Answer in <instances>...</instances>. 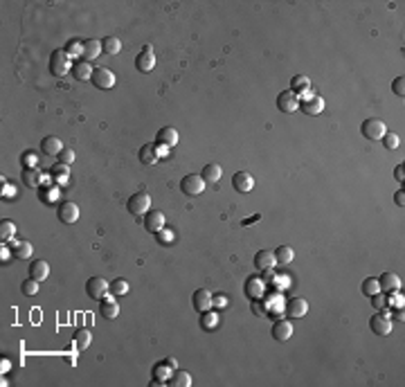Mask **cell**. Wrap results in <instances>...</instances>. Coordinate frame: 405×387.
I'll use <instances>...</instances> for the list:
<instances>
[{
	"mask_svg": "<svg viewBox=\"0 0 405 387\" xmlns=\"http://www.w3.org/2000/svg\"><path fill=\"white\" fill-rule=\"evenodd\" d=\"M72 66H70V56L65 54V50H54L50 54V72L54 77H63L65 72H70Z\"/></svg>",
	"mask_w": 405,
	"mask_h": 387,
	"instance_id": "cell-1",
	"label": "cell"
},
{
	"mask_svg": "<svg viewBox=\"0 0 405 387\" xmlns=\"http://www.w3.org/2000/svg\"><path fill=\"white\" fill-rule=\"evenodd\" d=\"M126 207H128V212H131V214H135V216H144V214L151 210V196L144 194V191L133 194V196L128 198Z\"/></svg>",
	"mask_w": 405,
	"mask_h": 387,
	"instance_id": "cell-2",
	"label": "cell"
},
{
	"mask_svg": "<svg viewBox=\"0 0 405 387\" xmlns=\"http://www.w3.org/2000/svg\"><path fill=\"white\" fill-rule=\"evenodd\" d=\"M205 185L207 182L203 180L200 174H187L183 180H180V189L187 196H200L203 191H205Z\"/></svg>",
	"mask_w": 405,
	"mask_h": 387,
	"instance_id": "cell-3",
	"label": "cell"
},
{
	"mask_svg": "<svg viewBox=\"0 0 405 387\" xmlns=\"http://www.w3.org/2000/svg\"><path fill=\"white\" fill-rule=\"evenodd\" d=\"M108 291H111V284L104 277H90L86 284V293L90 300H104L108 295Z\"/></svg>",
	"mask_w": 405,
	"mask_h": 387,
	"instance_id": "cell-4",
	"label": "cell"
},
{
	"mask_svg": "<svg viewBox=\"0 0 405 387\" xmlns=\"http://www.w3.org/2000/svg\"><path fill=\"white\" fill-rule=\"evenodd\" d=\"M360 133L365 135L367 140H383V135L387 133V126H385V122H383V119L372 117V119H367V122L360 126Z\"/></svg>",
	"mask_w": 405,
	"mask_h": 387,
	"instance_id": "cell-5",
	"label": "cell"
},
{
	"mask_svg": "<svg viewBox=\"0 0 405 387\" xmlns=\"http://www.w3.org/2000/svg\"><path fill=\"white\" fill-rule=\"evenodd\" d=\"M135 68H138L140 72H151L155 68V54H153V48L151 45H144L142 50H140V54L135 56Z\"/></svg>",
	"mask_w": 405,
	"mask_h": 387,
	"instance_id": "cell-6",
	"label": "cell"
},
{
	"mask_svg": "<svg viewBox=\"0 0 405 387\" xmlns=\"http://www.w3.org/2000/svg\"><path fill=\"white\" fill-rule=\"evenodd\" d=\"M277 108L282 113H295L299 108V97H297V92H293V90H284V92H279V97H277Z\"/></svg>",
	"mask_w": 405,
	"mask_h": 387,
	"instance_id": "cell-7",
	"label": "cell"
},
{
	"mask_svg": "<svg viewBox=\"0 0 405 387\" xmlns=\"http://www.w3.org/2000/svg\"><path fill=\"white\" fill-rule=\"evenodd\" d=\"M92 83H95L97 88H102V90H108V88L115 86V75H113L108 68H95V72H92Z\"/></svg>",
	"mask_w": 405,
	"mask_h": 387,
	"instance_id": "cell-8",
	"label": "cell"
},
{
	"mask_svg": "<svg viewBox=\"0 0 405 387\" xmlns=\"http://www.w3.org/2000/svg\"><path fill=\"white\" fill-rule=\"evenodd\" d=\"M56 214H59V221L70 225V223H77V218H79V205L72 201H63L59 205V210H56Z\"/></svg>",
	"mask_w": 405,
	"mask_h": 387,
	"instance_id": "cell-9",
	"label": "cell"
},
{
	"mask_svg": "<svg viewBox=\"0 0 405 387\" xmlns=\"http://www.w3.org/2000/svg\"><path fill=\"white\" fill-rule=\"evenodd\" d=\"M191 302H194V308L198 313H207L212 306H214V297H212V293L207 288H198L194 293V297H191Z\"/></svg>",
	"mask_w": 405,
	"mask_h": 387,
	"instance_id": "cell-10",
	"label": "cell"
},
{
	"mask_svg": "<svg viewBox=\"0 0 405 387\" xmlns=\"http://www.w3.org/2000/svg\"><path fill=\"white\" fill-rule=\"evenodd\" d=\"M369 327L376 336H389L392 333V320L387 317V313H378L369 320Z\"/></svg>",
	"mask_w": 405,
	"mask_h": 387,
	"instance_id": "cell-11",
	"label": "cell"
},
{
	"mask_svg": "<svg viewBox=\"0 0 405 387\" xmlns=\"http://www.w3.org/2000/svg\"><path fill=\"white\" fill-rule=\"evenodd\" d=\"M232 187H234L239 194H248V191H252V187H254V178L248 174V171H237V174L232 176Z\"/></svg>",
	"mask_w": 405,
	"mask_h": 387,
	"instance_id": "cell-12",
	"label": "cell"
},
{
	"mask_svg": "<svg viewBox=\"0 0 405 387\" xmlns=\"http://www.w3.org/2000/svg\"><path fill=\"white\" fill-rule=\"evenodd\" d=\"M144 228H147L149 232L158 234L160 230H164V214L155 212V210H149L147 214H144Z\"/></svg>",
	"mask_w": 405,
	"mask_h": 387,
	"instance_id": "cell-13",
	"label": "cell"
},
{
	"mask_svg": "<svg viewBox=\"0 0 405 387\" xmlns=\"http://www.w3.org/2000/svg\"><path fill=\"white\" fill-rule=\"evenodd\" d=\"M99 315L104 317V320H115V317L119 315V304L115 302V297L106 295L99 302Z\"/></svg>",
	"mask_w": 405,
	"mask_h": 387,
	"instance_id": "cell-14",
	"label": "cell"
},
{
	"mask_svg": "<svg viewBox=\"0 0 405 387\" xmlns=\"http://www.w3.org/2000/svg\"><path fill=\"white\" fill-rule=\"evenodd\" d=\"M299 111L304 115H320L324 111V99L318 97V95H311L309 99H304V102H299Z\"/></svg>",
	"mask_w": 405,
	"mask_h": 387,
	"instance_id": "cell-15",
	"label": "cell"
},
{
	"mask_svg": "<svg viewBox=\"0 0 405 387\" xmlns=\"http://www.w3.org/2000/svg\"><path fill=\"white\" fill-rule=\"evenodd\" d=\"M378 284H381V293H396L401 288V277L396 273H383L378 277Z\"/></svg>",
	"mask_w": 405,
	"mask_h": 387,
	"instance_id": "cell-16",
	"label": "cell"
},
{
	"mask_svg": "<svg viewBox=\"0 0 405 387\" xmlns=\"http://www.w3.org/2000/svg\"><path fill=\"white\" fill-rule=\"evenodd\" d=\"M309 313V302L304 297H293L286 304V315L288 317H304Z\"/></svg>",
	"mask_w": 405,
	"mask_h": 387,
	"instance_id": "cell-17",
	"label": "cell"
},
{
	"mask_svg": "<svg viewBox=\"0 0 405 387\" xmlns=\"http://www.w3.org/2000/svg\"><path fill=\"white\" fill-rule=\"evenodd\" d=\"M273 338L277 342H286V340L293 338V324L288 320H279L273 324Z\"/></svg>",
	"mask_w": 405,
	"mask_h": 387,
	"instance_id": "cell-18",
	"label": "cell"
},
{
	"mask_svg": "<svg viewBox=\"0 0 405 387\" xmlns=\"http://www.w3.org/2000/svg\"><path fill=\"white\" fill-rule=\"evenodd\" d=\"M155 140H158L160 146H176L178 144V131H176L174 126H162L158 131V135H155Z\"/></svg>",
	"mask_w": 405,
	"mask_h": 387,
	"instance_id": "cell-19",
	"label": "cell"
},
{
	"mask_svg": "<svg viewBox=\"0 0 405 387\" xmlns=\"http://www.w3.org/2000/svg\"><path fill=\"white\" fill-rule=\"evenodd\" d=\"M275 264H277V259H275V252H270V250H259L254 254V266L259 270H273Z\"/></svg>",
	"mask_w": 405,
	"mask_h": 387,
	"instance_id": "cell-20",
	"label": "cell"
},
{
	"mask_svg": "<svg viewBox=\"0 0 405 387\" xmlns=\"http://www.w3.org/2000/svg\"><path fill=\"white\" fill-rule=\"evenodd\" d=\"M92 72H95V68L88 63V61H77V63L72 66V75H75V79H79V81L92 79Z\"/></svg>",
	"mask_w": 405,
	"mask_h": 387,
	"instance_id": "cell-21",
	"label": "cell"
},
{
	"mask_svg": "<svg viewBox=\"0 0 405 387\" xmlns=\"http://www.w3.org/2000/svg\"><path fill=\"white\" fill-rule=\"evenodd\" d=\"M41 151H43L45 155H59L61 151H63V142H61L59 138H54V135H50V138H45L43 142H41Z\"/></svg>",
	"mask_w": 405,
	"mask_h": 387,
	"instance_id": "cell-22",
	"label": "cell"
},
{
	"mask_svg": "<svg viewBox=\"0 0 405 387\" xmlns=\"http://www.w3.org/2000/svg\"><path fill=\"white\" fill-rule=\"evenodd\" d=\"M48 275H50V266L45 264V261H34L32 266H29V277L32 279H36V281H45L48 279Z\"/></svg>",
	"mask_w": 405,
	"mask_h": 387,
	"instance_id": "cell-23",
	"label": "cell"
},
{
	"mask_svg": "<svg viewBox=\"0 0 405 387\" xmlns=\"http://www.w3.org/2000/svg\"><path fill=\"white\" fill-rule=\"evenodd\" d=\"M102 52H104L102 41H97V39H88V41H84V56H86V61L97 59Z\"/></svg>",
	"mask_w": 405,
	"mask_h": 387,
	"instance_id": "cell-24",
	"label": "cell"
},
{
	"mask_svg": "<svg viewBox=\"0 0 405 387\" xmlns=\"http://www.w3.org/2000/svg\"><path fill=\"white\" fill-rule=\"evenodd\" d=\"M246 295L250 297V300H259V297L263 295V281L259 279V277H250V279L246 281Z\"/></svg>",
	"mask_w": 405,
	"mask_h": 387,
	"instance_id": "cell-25",
	"label": "cell"
},
{
	"mask_svg": "<svg viewBox=\"0 0 405 387\" xmlns=\"http://www.w3.org/2000/svg\"><path fill=\"white\" fill-rule=\"evenodd\" d=\"M275 259H277V264H279V266H288V264H293V259H295L293 248H288V245H279V248L275 250Z\"/></svg>",
	"mask_w": 405,
	"mask_h": 387,
	"instance_id": "cell-26",
	"label": "cell"
},
{
	"mask_svg": "<svg viewBox=\"0 0 405 387\" xmlns=\"http://www.w3.org/2000/svg\"><path fill=\"white\" fill-rule=\"evenodd\" d=\"M200 176H203V180H205V182H216V180H221L223 169H221V165H205Z\"/></svg>",
	"mask_w": 405,
	"mask_h": 387,
	"instance_id": "cell-27",
	"label": "cell"
},
{
	"mask_svg": "<svg viewBox=\"0 0 405 387\" xmlns=\"http://www.w3.org/2000/svg\"><path fill=\"white\" fill-rule=\"evenodd\" d=\"M140 162H144V165H155L158 162V151H155L153 144H144L140 149Z\"/></svg>",
	"mask_w": 405,
	"mask_h": 387,
	"instance_id": "cell-28",
	"label": "cell"
},
{
	"mask_svg": "<svg viewBox=\"0 0 405 387\" xmlns=\"http://www.w3.org/2000/svg\"><path fill=\"white\" fill-rule=\"evenodd\" d=\"M90 342H92V336H90V331L88 329H77L75 331V344H77V349H88L90 347Z\"/></svg>",
	"mask_w": 405,
	"mask_h": 387,
	"instance_id": "cell-29",
	"label": "cell"
},
{
	"mask_svg": "<svg viewBox=\"0 0 405 387\" xmlns=\"http://www.w3.org/2000/svg\"><path fill=\"white\" fill-rule=\"evenodd\" d=\"M102 48L106 54H119V52H122V41H119L117 36H106V39L102 41Z\"/></svg>",
	"mask_w": 405,
	"mask_h": 387,
	"instance_id": "cell-30",
	"label": "cell"
},
{
	"mask_svg": "<svg viewBox=\"0 0 405 387\" xmlns=\"http://www.w3.org/2000/svg\"><path fill=\"white\" fill-rule=\"evenodd\" d=\"M41 180H43V178H41V171L34 169V167H27V169L23 171V182L27 187H39Z\"/></svg>",
	"mask_w": 405,
	"mask_h": 387,
	"instance_id": "cell-31",
	"label": "cell"
},
{
	"mask_svg": "<svg viewBox=\"0 0 405 387\" xmlns=\"http://www.w3.org/2000/svg\"><path fill=\"white\" fill-rule=\"evenodd\" d=\"M309 86H311V79L304 75H295L293 79H290V90L293 92H306Z\"/></svg>",
	"mask_w": 405,
	"mask_h": 387,
	"instance_id": "cell-32",
	"label": "cell"
},
{
	"mask_svg": "<svg viewBox=\"0 0 405 387\" xmlns=\"http://www.w3.org/2000/svg\"><path fill=\"white\" fill-rule=\"evenodd\" d=\"M169 385L174 387H189L191 385V376L187 374V371H174L169 378Z\"/></svg>",
	"mask_w": 405,
	"mask_h": 387,
	"instance_id": "cell-33",
	"label": "cell"
},
{
	"mask_svg": "<svg viewBox=\"0 0 405 387\" xmlns=\"http://www.w3.org/2000/svg\"><path fill=\"white\" fill-rule=\"evenodd\" d=\"M65 54L70 56V59H77V56H81L84 54V43L81 41H77V39H72V41H68V45H65Z\"/></svg>",
	"mask_w": 405,
	"mask_h": 387,
	"instance_id": "cell-34",
	"label": "cell"
},
{
	"mask_svg": "<svg viewBox=\"0 0 405 387\" xmlns=\"http://www.w3.org/2000/svg\"><path fill=\"white\" fill-rule=\"evenodd\" d=\"M32 252H34V248H32V243H29V241H20L16 248H14L16 259H29V257H32Z\"/></svg>",
	"mask_w": 405,
	"mask_h": 387,
	"instance_id": "cell-35",
	"label": "cell"
},
{
	"mask_svg": "<svg viewBox=\"0 0 405 387\" xmlns=\"http://www.w3.org/2000/svg\"><path fill=\"white\" fill-rule=\"evenodd\" d=\"M362 293L365 295H376V293H381V284H378L376 277H367L365 281H362Z\"/></svg>",
	"mask_w": 405,
	"mask_h": 387,
	"instance_id": "cell-36",
	"label": "cell"
},
{
	"mask_svg": "<svg viewBox=\"0 0 405 387\" xmlns=\"http://www.w3.org/2000/svg\"><path fill=\"white\" fill-rule=\"evenodd\" d=\"M14 234H16V225L12 221H0V239L3 241H9Z\"/></svg>",
	"mask_w": 405,
	"mask_h": 387,
	"instance_id": "cell-37",
	"label": "cell"
},
{
	"mask_svg": "<svg viewBox=\"0 0 405 387\" xmlns=\"http://www.w3.org/2000/svg\"><path fill=\"white\" fill-rule=\"evenodd\" d=\"M39 284L41 281H36V279H32V277H29V279H25L23 284H20V291H23V295H36V293H39Z\"/></svg>",
	"mask_w": 405,
	"mask_h": 387,
	"instance_id": "cell-38",
	"label": "cell"
},
{
	"mask_svg": "<svg viewBox=\"0 0 405 387\" xmlns=\"http://www.w3.org/2000/svg\"><path fill=\"white\" fill-rule=\"evenodd\" d=\"M52 176H54V178H61V180H65V178L70 176V165H63V162H56V165L52 167Z\"/></svg>",
	"mask_w": 405,
	"mask_h": 387,
	"instance_id": "cell-39",
	"label": "cell"
},
{
	"mask_svg": "<svg viewBox=\"0 0 405 387\" xmlns=\"http://www.w3.org/2000/svg\"><path fill=\"white\" fill-rule=\"evenodd\" d=\"M128 288H131V286H128V281H126V279H115V281L111 284L113 295H126Z\"/></svg>",
	"mask_w": 405,
	"mask_h": 387,
	"instance_id": "cell-40",
	"label": "cell"
},
{
	"mask_svg": "<svg viewBox=\"0 0 405 387\" xmlns=\"http://www.w3.org/2000/svg\"><path fill=\"white\" fill-rule=\"evenodd\" d=\"M392 90H394V95H398V97L405 95V77H396V79L392 81Z\"/></svg>",
	"mask_w": 405,
	"mask_h": 387,
	"instance_id": "cell-41",
	"label": "cell"
},
{
	"mask_svg": "<svg viewBox=\"0 0 405 387\" xmlns=\"http://www.w3.org/2000/svg\"><path fill=\"white\" fill-rule=\"evenodd\" d=\"M383 144L387 146V149H398V135H394V133H385L383 135Z\"/></svg>",
	"mask_w": 405,
	"mask_h": 387,
	"instance_id": "cell-42",
	"label": "cell"
},
{
	"mask_svg": "<svg viewBox=\"0 0 405 387\" xmlns=\"http://www.w3.org/2000/svg\"><path fill=\"white\" fill-rule=\"evenodd\" d=\"M72 160H75V151H72L70 146H63V151L59 153V162H63V165H70Z\"/></svg>",
	"mask_w": 405,
	"mask_h": 387,
	"instance_id": "cell-43",
	"label": "cell"
},
{
	"mask_svg": "<svg viewBox=\"0 0 405 387\" xmlns=\"http://www.w3.org/2000/svg\"><path fill=\"white\" fill-rule=\"evenodd\" d=\"M372 297H374V302H372L374 308H383V306H385V297H383V293H376V295H372Z\"/></svg>",
	"mask_w": 405,
	"mask_h": 387,
	"instance_id": "cell-44",
	"label": "cell"
},
{
	"mask_svg": "<svg viewBox=\"0 0 405 387\" xmlns=\"http://www.w3.org/2000/svg\"><path fill=\"white\" fill-rule=\"evenodd\" d=\"M171 239H174V237H171V232H162V230L158 232V241L160 243H169Z\"/></svg>",
	"mask_w": 405,
	"mask_h": 387,
	"instance_id": "cell-45",
	"label": "cell"
},
{
	"mask_svg": "<svg viewBox=\"0 0 405 387\" xmlns=\"http://www.w3.org/2000/svg\"><path fill=\"white\" fill-rule=\"evenodd\" d=\"M23 162H25L27 167H34V165H36V155H34V153H25V155H23Z\"/></svg>",
	"mask_w": 405,
	"mask_h": 387,
	"instance_id": "cell-46",
	"label": "cell"
},
{
	"mask_svg": "<svg viewBox=\"0 0 405 387\" xmlns=\"http://www.w3.org/2000/svg\"><path fill=\"white\" fill-rule=\"evenodd\" d=\"M403 174H405V169H403V165H398V167H396V169H394V178H396V180H401V182H403V178H405Z\"/></svg>",
	"mask_w": 405,
	"mask_h": 387,
	"instance_id": "cell-47",
	"label": "cell"
},
{
	"mask_svg": "<svg viewBox=\"0 0 405 387\" xmlns=\"http://www.w3.org/2000/svg\"><path fill=\"white\" fill-rule=\"evenodd\" d=\"M394 203H396L398 207H403V205H405V196H403V191H396V196H394Z\"/></svg>",
	"mask_w": 405,
	"mask_h": 387,
	"instance_id": "cell-48",
	"label": "cell"
},
{
	"mask_svg": "<svg viewBox=\"0 0 405 387\" xmlns=\"http://www.w3.org/2000/svg\"><path fill=\"white\" fill-rule=\"evenodd\" d=\"M214 304L221 306V308H225V306H227V297H225V295H219V297L214 300Z\"/></svg>",
	"mask_w": 405,
	"mask_h": 387,
	"instance_id": "cell-49",
	"label": "cell"
},
{
	"mask_svg": "<svg viewBox=\"0 0 405 387\" xmlns=\"http://www.w3.org/2000/svg\"><path fill=\"white\" fill-rule=\"evenodd\" d=\"M216 320H219L216 315H207V317H205V327H210V329H212V327L216 324Z\"/></svg>",
	"mask_w": 405,
	"mask_h": 387,
	"instance_id": "cell-50",
	"label": "cell"
},
{
	"mask_svg": "<svg viewBox=\"0 0 405 387\" xmlns=\"http://www.w3.org/2000/svg\"><path fill=\"white\" fill-rule=\"evenodd\" d=\"M392 304L396 306V308H403V295H396V297H394V300H392Z\"/></svg>",
	"mask_w": 405,
	"mask_h": 387,
	"instance_id": "cell-51",
	"label": "cell"
},
{
	"mask_svg": "<svg viewBox=\"0 0 405 387\" xmlns=\"http://www.w3.org/2000/svg\"><path fill=\"white\" fill-rule=\"evenodd\" d=\"M0 369H3V371L9 369V363H7V360H3V363H0Z\"/></svg>",
	"mask_w": 405,
	"mask_h": 387,
	"instance_id": "cell-52",
	"label": "cell"
}]
</instances>
